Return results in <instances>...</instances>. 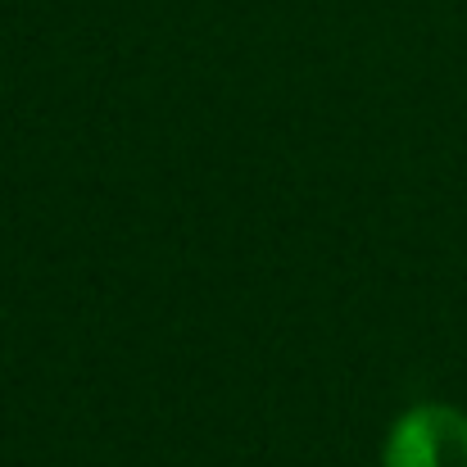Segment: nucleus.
I'll return each instance as SVG.
<instances>
[{
    "label": "nucleus",
    "mask_w": 467,
    "mask_h": 467,
    "mask_svg": "<svg viewBox=\"0 0 467 467\" xmlns=\"http://www.w3.org/2000/svg\"><path fill=\"white\" fill-rule=\"evenodd\" d=\"M381 467H467V413L445 400L409 404L386 431Z\"/></svg>",
    "instance_id": "1"
}]
</instances>
